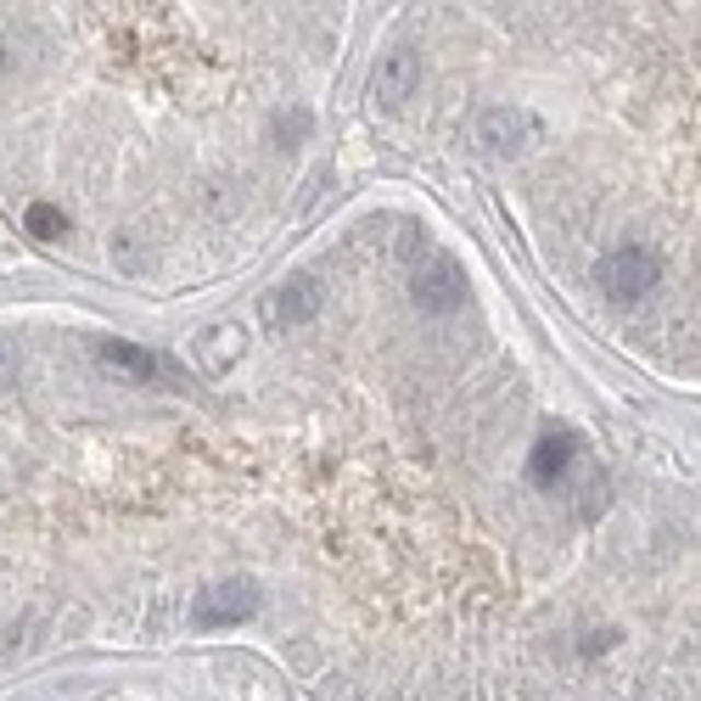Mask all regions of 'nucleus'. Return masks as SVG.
Listing matches in <instances>:
<instances>
[{"label":"nucleus","mask_w":701,"mask_h":701,"mask_svg":"<svg viewBox=\"0 0 701 701\" xmlns=\"http://www.w3.org/2000/svg\"><path fill=\"white\" fill-rule=\"evenodd\" d=\"M96 359L102 365H113V370H124V377H158V354H147V348H135V343H124V337H102L96 343Z\"/></svg>","instance_id":"nucleus-9"},{"label":"nucleus","mask_w":701,"mask_h":701,"mask_svg":"<svg viewBox=\"0 0 701 701\" xmlns=\"http://www.w3.org/2000/svg\"><path fill=\"white\" fill-rule=\"evenodd\" d=\"M421 79V57H415V45H393L388 57H377V73H370V102H377L382 113L404 107L410 102V90Z\"/></svg>","instance_id":"nucleus-6"},{"label":"nucleus","mask_w":701,"mask_h":701,"mask_svg":"<svg viewBox=\"0 0 701 701\" xmlns=\"http://www.w3.org/2000/svg\"><path fill=\"white\" fill-rule=\"evenodd\" d=\"M242 354H248V332L237 320H214L208 332L192 337V359H197V370H208V377H225Z\"/></svg>","instance_id":"nucleus-7"},{"label":"nucleus","mask_w":701,"mask_h":701,"mask_svg":"<svg viewBox=\"0 0 701 701\" xmlns=\"http://www.w3.org/2000/svg\"><path fill=\"white\" fill-rule=\"evenodd\" d=\"M472 147L483 152V158H528V152H539V140H544V124L528 113V107H517V102H494V107H478V118H472Z\"/></svg>","instance_id":"nucleus-1"},{"label":"nucleus","mask_w":701,"mask_h":701,"mask_svg":"<svg viewBox=\"0 0 701 701\" xmlns=\"http://www.w3.org/2000/svg\"><path fill=\"white\" fill-rule=\"evenodd\" d=\"M320 280L314 275H292V280H280V287H269L258 298V320L269 325V332H292V325H309L320 314Z\"/></svg>","instance_id":"nucleus-4"},{"label":"nucleus","mask_w":701,"mask_h":701,"mask_svg":"<svg viewBox=\"0 0 701 701\" xmlns=\"http://www.w3.org/2000/svg\"><path fill=\"white\" fill-rule=\"evenodd\" d=\"M258 584L253 578H225V584H214L208 595H197V606H192V623L197 629H237V623H248L253 612H258Z\"/></svg>","instance_id":"nucleus-5"},{"label":"nucleus","mask_w":701,"mask_h":701,"mask_svg":"<svg viewBox=\"0 0 701 701\" xmlns=\"http://www.w3.org/2000/svg\"><path fill=\"white\" fill-rule=\"evenodd\" d=\"M584 455V438L578 433H567V427H561V433H544L539 444H533V455H528V478L539 483V489H555L561 478H567V466Z\"/></svg>","instance_id":"nucleus-8"},{"label":"nucleus","mask_w":701,"mask_h":701,"mask_svg":"<svg viewBox=\"0 0 701 701\" xmlns=\"http://www.w3.org/2000/svg\"><path fill=\"white\" fill-rule=\"evenodd\" d=\"M23 225H28L34 242H62V237H68V214L51 208V203H34V208L23 214Z\"/></svg>","instance_id":"nucleus-10"},{"label":"nucleus","mask_w":701,"mask_h":701,"mask_svg":"<svg viewBox=\"0 0 701 701\" xmlns=\"http://www.w3.org/2000/svg\"><path fill=\"white\" fill-rule=\"evenodd\" d=\"M595 280H600L606 298L629 309V303L651 298V287L663 280V258L651 253V248H640V242H623V248H612V253L595 264Z\"/></svg>","instance_id":"nucleus-2"},{"label":"nucleus","mask_w":701,"mask_h":701,"mask_svg":"<svg viewBox=\"0 0 701 701\" xmlns=\"http://www.w3.org/2000/svg\"><path fill=\"white\" fill-rule=\"evenodd\" d=\"M421 253H427V264H415V275H410L415 309H421V314H455V309L466 303V275H460V264H455L449 253H433V248H421Z\"/></svg>","instance_id":"nucleus-3"}]
</instances>
